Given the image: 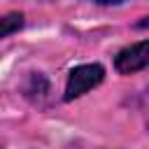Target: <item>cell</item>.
<instances>
[{
  "label": "cell",
  "instance_id": "obj_1",
  "mask_svg": "<svg viewBox=\"0 0 149 149\" xmlns=\"http://www.w3.org/2000/svg\"><path fill=\"white\" fill-rule=\"evenodd\" d=\"M105 79V68L98 63H86V65H77L70 70L68 81H65V100H74L81 98L84 93H88L91 88H95L100 81Z\"/></svg>",
  "mask_w": 149,
  "mask_h": 149
},
{
  "label": "cell",
  "instance_id": "obj_2",
  "mask_svg": "<svg viewBox=\"0 0 149 149\" xmlns=\"http://www.w3.org/2000/svg\"><path fill=\"white\" fill-rule=\"evenodd\" d=\"M147 65H149V40H142V42H135V44L121 49L114 58V68L121 74L140 72Z\"/></svg>",
  "mask_w": 149,
  "mask_h": 149
},
{
  "label": "cell",
  "instance_id": "obj_3",
  "mask_svg": "<svg viewBox=\"0 0 149 149\" xmlns=\"http://www.w3.org/2000/svg\"><path fill=\"white\" fill-rule=\"evenodd\" d=\"M21 28H23V14L21 12H12V14L0 16V40L16 33V30H21Z\"/></svg>",
  "mask_w": 149,
  "mask_h": 149
},
{
  "label": "cell",
  "instance_id": "obj_4",
  "mask_svg": "<svg viewBox=\"0 0 149 149\" xmlns=\"http://www.w3.org/2000/svg\"><path fill=\"white\" fill-rule=\"evenodd\" d=\"M98 5H121L123 0H95Z\"/></svg>",
  "mask_w": 149,
  "mask_h": 149
},
{
  "label": "cell",
  "instance_id": "obj_5",
  "mask_svg": "<svg viewBox=\"0 0 149 149\" xmlns=\"http://www.w3.org/2000/svg\"><path fill=\"white\" fill-rule=\"evenodd\" d=\"M137 28H149V16L142 19V21H137Z\"/></svg>",
  "mask_w": 149,
  "mask_h": 149
}]
</instances>
